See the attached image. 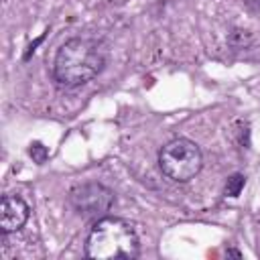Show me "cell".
<instances>
[{
  "label": "cell",
  "instance_id": "cell-1",
  "mask_svg": "<svg viewBox=\"0 0 260 260\" xmlns=\"http://www.w3.org/2000/svg\"><path fill=\"white\" fill-rule=\"evenodd\" d=\"M106 65L104 51L91 39H69L61 45L53 61V77L59 85L77 87L91 81Z\"/></svg>",
  "mask_w": 260,
  "mask_h": 260
},
{
  "label": "cell",
  "instance_id": "cell-2",
  "mask_svg": "<svg viewBox=\"0 0 260 260\" xmlns=\"http://www.w3.org/2000/svg\"><path fill=\"white\" fill-rule=\"evenodd\" d=\"M140 252L136 230L122 217H100L85 240V256L95 260L136 258Z\"/></svg>",
  "mask_w": 260,
  "mask_h": 260
},
{
  "label": "cell",
  "instance_id": "cell-3",
  "mask_svg": "<svg viewBox=\"0 0 260 260\" xmlns=\"http://www.w3.org/2000/svg\"><path fill=\"white\" fill-rule=\"evenodd\" d=\"M158 167L171 181H191L203 167L201 148L189 138H173L158 150Z\"/></svg>",
  "mask_w": 260,
  "mask_h": 260
},
{
  "label": "cell",
  "instance_id": "cell-4",
  "mask_svg": "<svg viewBox=\"0 0 260 260\" xmlns=\"http://www.w3.org/2000/svg\"><path fill=\"white\" fill-rule=\"evenodd\" d=\"M71 207L83 217H102L114 205V193L100 183H85L69 193Z\"/></svg>",
  "mask_w": 260,
  "mask_h": 260
},
{
  "label": "cell",
  "instance_id": "cell-5",
  "mask_svg": "<svg viewBox=\"0 0 260 260\" xmlns=\"http://www.w3.org/2000/svg\"><path fill=\"white\" fill-rule=\"evenodd\" d=\"M28 203L18 195H4L0 201V232L2 236L18 232L28 219Z\"/></svg>",
  "mask_w": 260,
  "mask_h": 260
},
{
  "label": "cell",
  "instance_id": "cell-6",
  "mask_svg": "<svg viewBox=\"0 0 260 260\" xmlns=\"http://www.w3.org/2000/svg\"><path fill=\"white\" fill-rule=\"evenodd\" d=\"M244 183H246L244 175H240V173L232 175V177L228 179V183H225V195H228V197H238V195L242 193V189H244Z\"/></svg>",
  "mask_w": 260,
  "mask_h": 260
},
{
  "label": "cell",
  "instance_id": "cell-7",
  "mask_svg": "<svg viewBox=\"0 0 260 260\" xmlns=\"http://www.w3.org/2000/svg\"><path fill=\"white\" fill-rule=\"evenodd\" d=\"M28 154L32 156V160H35L37 165H43V162L47 160V156H49V150H47V146H43L41 142H32L30 148H28Z\"/></svg>",
  "mask_w": 260,
  "mask_h": 260
},
{
  "label": "cell",
  "instance_id": "cell-8",
  "mask_svg": "<svg viewBox=\"0 0 260 260\" xmlns=\"http://www.w3.org/2000/svg\"><path fill=\"white\" fill-rule=\"evenodd\" d=\"M43 37H45V35H41L39 39H35V41H32L30 45H28V49H26V53H24V59H28V57H30V55L35 53V49H37V47L41 45V41H43Z\"/></svg>",
  "mask_w": 260,
  "mask_h": 260
},
{
  "label": "cell",
  "instance_id": "cell-9",
  "mask_svg": "<svg viewBox=\"0 0 260 260\" xmlns=\"http://www.w3.org/2000/svg\"><path fill=\"white\" fill-rule=\"evenodd\" d=\"M228 254H230V256H238V258H240V256H242V254H240V252H238V250H228Z\"/></svg>",
  "mask_w": 260,
  "mask_h": 260
}]
</instances>
